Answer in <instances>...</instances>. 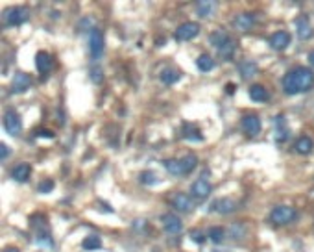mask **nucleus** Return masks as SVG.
<instances>
[{
  "label": "nucleus",
  "mask_w": 314,
  "mask_h": 252,
  "mask_svg": "<svg viewBox=\"0 0 314 252\" xmlns=\"http://www.w3.org/2000/svg\"><path fill=\"white\" fill-rule=\"evenodd\" d=\"M314 87V73L305 67H298L294 70H288L283 76V91L286 95H298L310 91Z\"/></svg>",
  "instance_id": "f257e3e1"
},
{
  "label": "nucleus",
  "mask_w": 314,
  "mask_h": 252,
  "mask_svg": "<svg viewBox=\"0 0 314 252\" xmlns=\"http://www.w3.org/2000/svg\"><path fill=\"white\" fill-rule=\"evenodd\" d=\"M30 224H32L33 233H35V245L39 248L46 252H52L54 250V239H52V233L50 228H48V223L46 219L43 217L41 213H35L30 219Z\"/></svg>",
  "instance_id": "f03ea898"
},
{
  "label": "nucleus",
  "mask_w": 314,
  "mask_h": 252,
  "mask_svg": "<svg viewBox=\"0 0 314 252\" xmlns=\"http://www.w3.org/2000/svg\"><path fill=\"white\" fill-rule=\"evenodd\" d=\"M163 165L166 167V171L170 174H174V176H187V174H190L196 169V165H198V158H196V154H185L183 158H178V159H165L163 161Z\"/></svg>",
  "instance_id": "7ed1b4c3"
},
{
  "label": "nucleus",
  "mask_w": 314,
  "mask_h": 252,
  "mask_svg": "<svg viewBox=\"0 0 314 252\" xmlns=\"http://www.w3.org/2000/svg\"><path fill=\"white\" fill-rule=\"evenodd\" d=\"M296 219V210L290 206H276L270 211V223L276 226H285V224L292 223Z\"/></svg>",
  "instance_id": "20e7f679"
},
{
  "label": "nucleus",
  "mask_w": 314,
  "mask_h": 252,
  "mask_svg": "<svg viewBox=\"0 0 314 252\" xmlns=\"http://www.w3.org/2000/svg\"><path fill=\"white\" fill-rule=\"evenodd\" d=\"M30 19V11L24 6H15V8H9L4 13V23L6 26H21V24L28 23Z\"/></svg>",
  "instance_id": "39448f33"
},
{
  "label": "nucleus",
  "mask_w": 314,
  "mask_h": 252,
  "mask_svg": "<svg viewBox=\"0 0 314 252\" xmlns=\"http://www.w3.org/2000/svg\"><path fill=\"white\" fill-rule=\"evenodd\" d=\"M4 128L9 136L13 137H18L23 134V121H21V115L15 110H8L4 113Z\"/></svg>",
  "instance_id": "423d86ee"
},
{
  "label": "nucleus",
  "mask_w": 314,
  "mask_h": 252,
  "mask_svg": "<svg viewBox=\"0 0 314 252\" xmlns=\"http://www.w3.org/2000/svg\"><path fill=\"white\" fill-rule=\"evenodd\" d=\"M89 50H91L92 60H100L104 54V33L102 30L92 28L89 32Z\"/></svg>",
  "instance_id": "0eeeda50"
},
{
  "label": "nucleus",
  "mask_w": 314,
  "mask_h": 252,
  "mask_svg": "<svg viewBox=\"0 0 314 252\" xmlns=\"http://www.w3.org/2000/svg\"><path fill=\"white\" fill-rule=\"evenodd\" d=\"M261 119H259L255 113H248V115L242 117V121H240V128L244 132L248 137H255L259 136V132H261Z\"/></svg>",
  "instance_id": "6e6552de"
},
{
  "label": "nucleus",
  "mask_w": 314,
  "mask_h": 252,
  "mask_svg": "<svg viewBox=\"0 0 314 252\" xmlns=\"http://www.w3.org/2000/svg\"><path fill=\"white\" fill-rule=\"evenodd\" d=\"M200 33V24L198 23H183L180 28L175 30L174 38L178 41H190Z\"/></svg>",
  "instance_id": "1a4fd4ad"
},
{
  "label": "nucleus",
  "mask_w": 314,
  "mask_h": 252,
  "mask_svg": "<svg viewBox=\"0 0 314 252\" xmlns=\"http://www.w3.org/2000/svg\"><path fill=\"white\" fill-rule=\"evenodd\" d=\"M35 67H37V70H39V75L41 76L50 75L52 69H54V58H52V54H48V52H45V50L37 52Z\"/></svg>",
  "instance_id": "9d476101"
},
{
  "label": "nucleus",
  "mask_w": 314,
  "mask_h": 252,
  "mask_svg": "<svg viewBox=\"0 0 314 252\" xmlns=\"http://www.w3.org/2000/svg\"><path fill=\"white\" fill-rule=\"evenodd\" d=\"M161 223H163V228H165V232L170 233V236H175V233H180L181 230H183V221H181L175 213L163 215Z\"/></svg>",
  "instance_id": "9b49d317"
},
{
  "label": "nucleus",
  "mask_w": 314,
  "mask_h": 252,
  "mask_svg": "<svg viewBox=\"0 0 314 252\" xmlns=\"http://www.w3.org/2000/svg\"><path fill=\"white\" fill-rule=\"evenodd\" d=\"M32 85V78L26 73H15L13 82H11V93H26Z\"/></svg>",
  "instance_id": "f8f14e48"
},
{
  "label": "nucleus",
  "mask_w": 314,
  "mask_h": 252,
  "mask_svg": "<svg viewBox=\"0 0 314 252\" xmlns=\"http://www.w3.org/2000/svg\"><path fill=\"white\" fill-rule=\"evenodd\" d=\"M237 208V202L233 199H217L211 204V211H217L220 215H229L233 213Z\"/></svg>",
  "instance_id": "ddd939ff"
},
{
  "label": "nucleus",
  "mask_w": 314,
  "mask_h": 252,
  "mask_svg": "<svg viewBox=\"0 0 314 252\" xmlns=\"http://www.w3.org/2000/svg\"><path fill=\"white\" fill-rule=\"evenodd\" d=\"M170 204L174 206L178 211H190L192 210V201L187 193H175L170 196Z\"/></svg>",
  "instance_id": "4468645a"
},
{
  "label": "nucleus",
  "mask_w": 314,
  "mask_h": 252,
  "mask_svg": "<svg viewBox=\"0 0 314 252\" xmlns=\"http://www.w3.org/2000/svg\"><path fill=\"white\" fill-rule=\"evenodd\" d=\"M296 30H298V38L300 39H310V35H312V26H310V19L307 15H300L296 19Z\"/></svg>",
  "instance_id": "2eb2a0df"
},
{
  "label": "nucleus",
  "mask_w": 314,
  "mask_h": 252,
  "mask_svg": "<svg viewBox=\"0 0 314 252\" xmlns=\"http://www.w3.org/2000/svg\"><path fill=\"white\" fill-rule=\"evenodd\" d=\"M212 191V186L205 180V178H200V180H196V182L190 186V193H192V196H198V199H205V196H209Z\"/></svg>",
  "instance_id": "dca6fc26"
},
{
  "label": "nucleus",
  "mask_w": 314,
  "mask_h": 252,
  "mask_svg": "<svg viewBox=\"0 0 314 252\" xmlns=\"http://www.w3.org/2000/svg\"><path fill=\"white\" fill-rule=\"evenodd\" d=\"M288 45H290V33L288 32L272 33V38H270V47H272L273 50H285Z\"/></svg>",
  "instance_id": "f3484780"
},
{
  "label": "nucleus",
  "mask_w": 314,
  "mask_h": 252,
  "mask_svg": "<svg viewBox=\"0 0 314 252\" xmlns=\"http://www.w3.org/2000/svg\"><path fill=\"white\" fill-rule=\"evenodd\" d=\"M30 174H32V165L30 164H18L11 169V178L15 182H28Z\"/></svg>",
  "instance_id": "a211bd4d"
},
{
  "label": "nucleus",
  "mask_w": 314,
  "mask_h": 252,
  "mask_svg": "<svg viewBox=\"0 0 314 252\" xmlns=\"http://www.w3.org/2000/svg\"><path fill=\"white\" fill-rule=\"evenodd\" d=\"M159 80H161L165 85H174L181 80V73L174 67H165V69L159 73Z\"/></svg>",
  "instance_id": "6ab92c4d"
},
{
  "label": "nucleus",
  "mask_w": 314,
  "mask_h": 252,
  "mask_svg": "<svg viewBox=\"0 0 314 252\" xmlns=\"http://www.w3.org/2000/svg\"><path fill=\"white\" fill-rule=\"evenodd\" d=\"M273 124H276V139L277 143H285L288 139V126H286V119L283 115H277L273 119Z\"/></svg>",
  "instance_id": "aec40b11"
},
{
  "label": "nucleus",
  "mask_w": 314,
  "mask_h": 252,
  "mask_svg": "<svg viewBox=\"0 0 314 252\" xmlns=\"http://www.w3.org/2000/svg\"><path fill=\"white\" fill-rule=\"evenodd\" d=\"M181 132H183V137L187 141H194V143H200V141H203L202 132H200V128L196 124L183 122V128H181Z\"/></svg>",
  "instance_id": "412c9836"
},
{
  "label": "nucleus",
  "mask_w": 314,
  "mask_h": 252,
  "mask_svg": "<svg viewBox=\"0 0 314 252\" xmlns=\"http://www.w3.org/2000/svg\"><path fill=\"white\" fill-rule=\"evenodd\" d=\"M233 24H235L239 30H242V32H248V30L253 28L255 17L251 13H240V15H237L235 19H233Z\"/></svg>",
  "instance_id": "4be33fe9"
},
{
  "label": "nucleus",
  "mask_w": 314,
  "mask_h": 252,
  "mask_svg": "<svg viewBox=\"0 0 314 252\" xmlns=\"http://www.w3.org/2000/svg\"><path fill=\"white\" fill-rule=\"evenodd\" d=\"M312 149H314V141L307 136H301L300 139L294 143V150L301 156H307L309 152H312Z\"/></svg>",
  "instance_id": "5701e85b"
},
{
  "label": "nucleus",
  "mask_w": 314,
  "mask_h": 252,
  "mask_svg": "<svg viewBox=\"0 0 314 252\" xmlns=\"http://www.w3.org/2000/svg\"><path fill=\"white\" fill-rule=\"evenodd\" d=\"M249 98L253 100V102H268V98H270V95H268V91L263 87V85H259V84H253L251 87H249Z\"/></svg>",
  "instance_id": "b1692460"
},
{
  "label": "nucleus",
  "mask_w": 314,
  "mask_h": 252,
  "mask_svg": "<svg viewBox=\"0 0 314 252\" xmlns=\"http://www.w3.org/2000/svg\"><path fill=\"white\" fill-rule=\"evenodd\" d=\"M229 39L231 38L227 35L226 30H214V32H211V35H209V43H211L212 47H217V50L220 47H224Z\"/></svg>",
  "instance_id": "393cba45"
},
{
  "label": "nucleus",
  "mask_w": 314,
  "mask_h": 252,
  "mask_svg": "<svg viewBox=\"0 0 314 252\" xmlns=\"http://www.w3.org/2000/svg\"><path fill=\"white\" fill-rule=\"evenodd\" d=\"M257 65H255L253 61H242L239 65V73H240V76L244 80H249V78H253L255 75H257Z\"/></svg>",
  "instance_id": "a878e982"
},
{
  "label": "nucleus",
  "mask_w": 314,
  "mask_h": 252,
  "mask_svg": "<svg viewBox=\"0 0 314 252\" xmlns=\"http://www.w3.org/2000/svg\"><path fill=\"white\" fill-rule=\"evenodd\" d=\"M235 50H237V41L229 39V41H227L224 47L218 48V56H220V60L227 61V60H231V58L235 56Z\"/></svg>",
  "instance_id": "bb28decb"
},
{
  "label": "nucleus",
  "mask_w": 314,
  "mask_h": 252,
  "mask_svg": "<svg viewBox=\"0 0 314 252\" xmlns=\"http://www.w3.org/2000/svg\"><path fill=\"white\" fill-rule=\"evenodd\" d=\"M196 67H198L202 73H209V70L214 69V60H212L209 54H202V56L196 60Z\"/></svg>",
  "instance_id": "cd10ccee"
},
{
  "label": "nucleus",
  "mask_w": 314,
  "mask_h": 252,
  "mask_svg": "<svg viewBox=\"0 0 314 252\" xmlns=\"http://www.w3.org/2000/svg\"><path fill=\"white\" fill-rule=\"evenodd\" d=\"M83 250H98L102 248V239L98 236H87L82 243Z\"/></svg>",
  "instance_id": "c85d7f7f"
},
{
  "label": "nucleus",
  "mask_w": 314,
  "mask_h": 252,
  "mask_svg": "<svg viewBox=\"0 0 314 252\" xmlns=\"http://www.w3.org/2000/svg\"><path fill=\"white\" fill-rule=\"evenodd\" d=\"M209 239H211L212 243H217V245H220L222 241H224V238H226V228H222V226H212L211 230H209Z\"/></svg>",
  "instance_id": "c756f323"
},
{
  "label": "nucleus",
  "mask_w": 314,
  "mask_h": 252,
  "mask_svg": "<svg viewBox=\"0 0 314 252\" xmlns=\"http://www.w3.org/2000/svg\"><path fill=\"white\" fill-rule=\"evenodd\" d=\"M189 238H190V241H194L196 245H203V243H205V239H207L209 236H205V232H203V230L194 228V230H190Z\"/></svg>",
  "instance_id": "7c9ffc66"
},
{
  "label": "nucleus",
  "mask_w": 314,
  "mask_h": 252,
  "mask_svg": "<svg viewBox=\"0 0 314 252\" xmlns=\"http://www.w3.org/2000/svg\"><path fill=\"white\" fill-rule=\"evenodd\" d=\"M212 2H198L196 4V13L200 15V17H207V15H211L212 11Z\"/></svg>",
  "instance_id": "2f4dec72"
},
{
  "label": "nucleus",
  "mask_w": 314,
  "mask_h": 252,
  "mask_svg": "<svg viewBox=\"0 0 314 252\" xmlns=\"http://www.w3.org/2000/svg\"><path fill=\"white\" fill-rule=\"evenodd\" d=\"M89 76H91V80L94 82V84H102V82H104V73H102V67H98V65L91 67Z\"/></svg>",
  "instance_id": "473e14b6"
},
{
  "label": "nucleus",
  "mask_w": 314,
  "mask_h": 252,
  "mask_svg": "<svg viewBox=\"0 0 314 252\" xmlns=\"http://www.w3.org/2000/svg\"><path fill=\"white\" fill-rule=\"evenodd\" d=\"M231 238L233 239H242L246 236V228H244V224H233L231 226Z\"/></svg>",
  "instance_id": "72a5a7b5"
},
{
  "label": "nucleus",
  "mask_w": 314,
  "mask_h": 252,
  "mask_svg": "<svg viewBox=\"0 0 314 252\" xmlns=\"http://www.w3.org/2000/svg\"><path fill=\"white\" fill-rule=\"evenodd\" d=\"M141 182H143L144 186H153V184L157 182V176L153 174V171H144V173L141 174Z\"/></svg>",
  "instance_id": "f704fd0d"
},
{
  "label": "nucleus",
  "mask_w": 314,
  "mask_h": 252,
  "mask_svg": "<svg viewBox=\"0 0 314 252\" xmlns=\"http://www.w3.org/2000/svg\"><path fill=\"white\" fill-rule=\"evenodd\" d=\"M52 189H54V180H45V182H41L39 184V187H37V191L43 193V195L50 193Z\"/></svg>",
  "instance_id": "c9c22d12"
},
{
  "label": "nucleus",
  "mask_w": 314,
  "mask_h": 252,
  "mask_svg": "<svg viewBox=\"0 0 314 252\" xmlns=\"http://www.w3.org/2000/svg\"><path fill=\"white\" fill-rule=\"evenodd\" d=\"M133 228L137 230V232H146L148 223L144 219H137V221H133Z\"/></svg>",
  "instance_id": "e433bc0d"
},
{
  "label": "nucleus",
  "mask_w": 314,
  "mask_h": 252,
  "mask_svg": "<svg viewBox=\"0 0 314 252\" xmlns=\"http://www.w3.org/2000/svg\"><path fill=\"white\" fill-rule=\"evenodd\" d=\"M9 154H11V149H9L6 143H0V159L4 161V159L9 158Z\"/></svg>",
  "instance_id": "4c0bfd02"
},
{
  "label": "nucleus",
  "mask_w": 314,
  "mask_h": 252,
  "mask_svg": "<svg viewBox=\"0 0 314 252\" xmlns=\"http://www.w3.org/2000/svg\"><path fill=\"white\" fill-rule=\"evenodd\" d=\"M37 136H41V137H54V134H52L50 130H45V128H41V130H37Z\"/></svg>",
  "instance_id": "58836bf2"
},
{
  "label": "nucleus",
  "mask_w": 314,
  "mask_h": 252,
  "mask_svg": "<svg viewBox=\"0 0 314 252\" xmlns=\"http://www.w3.org/2000/svg\"><path fill=\"white\" fill-rule=\"evenodd\" d=\"M235 91H237V85H235V84H227V85H226V93H227V95H233Z\"/></svg>",
  "instance_id": "ea45409f"
},
{
  "label": "nucleus",
  "mask_w": 314,
  "mask_h": 252,
  "mask_svg": "<svg viewBox=\"0 0 314 252\" xmlns=\"http://www.w3.org/2000/svg\"><path fill=\"white\" fill-rule=\"evenodd\" d=\"M82 26H92V19H82Z\"/></svg>",
  "instance_id": "a19ab883"
},
{
  "label": "nucleus",
  "mask_w": 314,
  "mask_h": 252,
  "mask_svg": "<svg viewBox=\"0 0 314 252\" xmlns=\"http://www.w3.org/2000/svg\"><path fill=\"white\" fill-rule=\"evenodd\" d=\"M2 252H18V248L17 247H8V248H4Z\"/></svg>",
  "instance_id": "79ce46f5"
},
{
  "label": "nucleus",
  "mask_w": 314,
  "mask_h": 252,
  "mask_svg": "<svg viewBox=\"0 0 314 252\" xmlns=\"http://www.w3.org/2000/svg\"><path fill=\"white\" fill-rule=\"evenodd\" d=\"M309 63H310V65H312V67H314V50H312V52H310V54H309Z\"/></svg>",
  "instance_id": "37998d69"
},
{
  "label": "nucleus",
  "mask_w": 314,
  "mask_h": 252,
  "mask_svg": "<svg viewBox=\"0 0 314 252\" xmlns=\"http://www.w3.org/2000/svg\"><path fill=\"white\" fill-rule=\"evenodd\" d=\"M214 252H220V250H214Z\"/></svg>",
  "instance_id": "c03bdc74"
}]
</instances>
